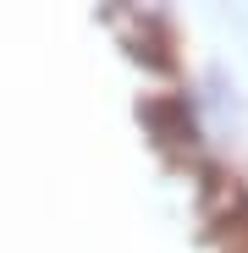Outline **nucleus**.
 Here are the masks:
<instances>
[{"label":"nucleus","instance_id":"1","mask_svg":"<svg viewBox=\"0 0 248 253\" xmlns=\"http://www.w3.org/2000/svg\"><path fill=\"white\" fill-rule=\"evenodd\" d=\"M138 121L149 126V138L160 149H171V154H182V149L198 143V121H193V110H188L182 94H149L138 105Z\"/></svg>","mask_w":248,"mask_h":253},{"label":"nucleus","instance_id":"2","mask_svg":"<svg viewBox=\"0 0 248 253\" xmlns=\"http://www.w3.org/2000/svg\"><path fill=\"white\" fill-rule=\"evenodd\" d=\"M133 55H138L149 72H160V77H171V72H177L171 33H165V22H160V17H144V28L133 33Z\"/></svg>","mask_w":248,"mask_h":253}]
</instances>
